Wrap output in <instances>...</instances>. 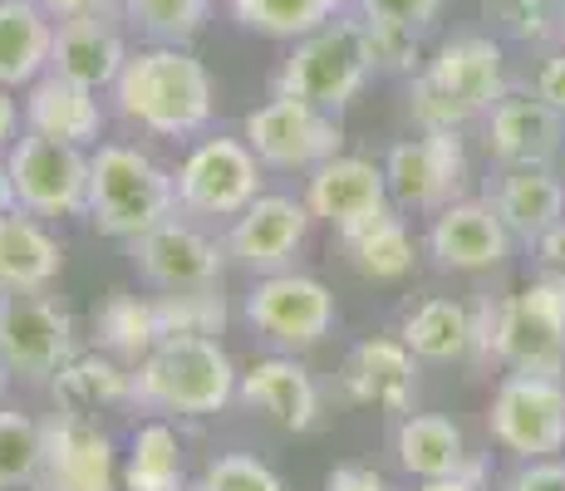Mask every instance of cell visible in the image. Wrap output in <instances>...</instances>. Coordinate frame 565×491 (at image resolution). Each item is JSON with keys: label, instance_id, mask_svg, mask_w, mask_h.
Wrapping results in <instances>:
<instances>
[{"label": "cell", "instance_id": "6da1fadb", "mask_svg": "<svg viewBox=\"0 0 565 491\" xmlns=\"http://www.w3.org/2000/svg\"><path fill=\"white\" fill-rule=\"evenodd\" d=\"M114 108L153 138H192L212 124L216 84L188 45H153L128 54L118 70Z\"/></svg>", "mask_w": 565, "mask_h": 491}, {"label": "cell", "instance_id": "7a4b0ae2", "mask_svg": "<svg viewBox=\"0 0 565 491\" xmlns=\"http://www.w3.org/2000/svg\"><path fill=\"white\" fill-rule=\"evenodd\" d=\"M472 349L502 359L516 374H565V270L531 280L507 300H482L472 310Z\"/></svg>", "mask_w": 565, "mask_h": 491}, {"label": "cell", "instance_id": "3957f363", "mask_svg": "<svg viewBox=\"0 0 565 491\" xmlns=\"http://www.w3.org/2000/svg\"><path fill=\"white\" fill-rule=\"evenodd\" d=\"M236 384H242V374H236L232 354L216 334H162L138 359L134 403L148 413L206 418V413H222L236 398Z\"/></svg>", "mask_w": 565, "mask_h": 491}, {"label": "cell", "instance_id": "277c9868", "mask_svg": "<svg viewBox=\"0 0 565 491\" xmlns=\"http://www.w3.org/2000/svg\"><path fill=\"white\" fill-rule=\"evenodd\" d=\"M502 94V45L487 35H458L413 74L408 114L418 128H462L472 118L492 114Z\"/></svg>", "mask_w": 565, "mask_h": 491}, {"label": "cell", "instance_id": "5b68a950", "mask_svg": "<svg viewBox=\"0 0 565 491\" xmlns=\"http://www.w3.org/2000/svg\"><path fill=\"white\" fill-rule=\"evenodd\" d=\"M178 206V182L168 168H158L148 152L128 143H99L89 158V222L104 236L134 242V236L153 232L168 222Z\"/></svg>", "mask_w": 565, "mask_h": 491}, {"label": "cell", "instance_id": "8992f818", "mask_svg": "<svg viewBox=\"0 0 565 491\" xmlns=\"http://www.w3.org/2000/svg\"><path fill=\"white\" fill-rule=\"evenodd\" d=\"M374 74V54H369V30L364 20H344L334 15L330 25L310 30L296 40L290 60L276 74V94L306 98L315 108H330L340 114L354 94L369 84Z\"/></svg>", "mask_w": 565, "mask_h": 491}, {"label": "cell", "instance_id": "52a82bcc", "mask_svg": "<svg viewBox=\"0 0 565 491\" xmlns=\"http://www.w3.org/2000/svg\"><path fill=\"white\" fill-rule=\"evenodd\" d=\"M10 182H15V206L40 222L89 212V158L79 143H60L45 134H25L6 152Z\"/></svg>", "mask_w": 565, "mask_h": 491}, {"label": "cell", "instance_id": "ba28073f", "mask_svg": "<svg viewBox=\"0 0 565 491\" xmlns=\"http://www.w3.org/2000/svg\"><path fill=\"white\" fill-rule=\"evenodd\" d=\"M246 143L260 158V168L276 172H310L324 158L344 148V128L330 108H315L306 98L276 94L246 114Z\"/></svg>", "mask_w": 565, "mask_h": 491}, {"label": "cell", "instance_id": "9c48e42d", "mask_svg": "<svg viewBox=\"0 0 565 491\" xmlns=\"http://www.w3.org/2000/svg\"><path fill=\"white\" fill-rule=\"evenodd\" d=\"M172 182H178V206L188 216H202V222L242 216L260 196V158L246 138H206L188 152Z\"/></svg>", "mask_w": 565, "mask_h": 491}, {"label": "cell", "instance_id": "30bf717a", "mask_svg": "<svg viewBox=\"0 0 565 491\" xmlns=\"http://www.w3.org/2000/svg\"><path fill=\"white\" fill-rule=\"evenodd\" d=\"M492 438L521 462L565 452V384L546 374H507L492 393Z\"/></svg>", "mask_w": 565, "mask_h": 491}, {"label": "cell", "instance_id": "8fae6325", "mask_svg": "<svg viewBox=\"0 0 565 491\" xmlns=\"http://www.w3.org/2000/svg\"><path fill=\"white\" fill-rule=\"evenodd\" d=\"M246 320L256 324L266 340L290 344V349H310L334 330L340 310L324 280L300 276V270H270L256 280V290L246 295Z\"/></svg>", "mask_w": 565, "mask_h": 491}, {"label": "cell", "instance_id": "7c38bea8", "mask_svg": "<svg viewBox=\"0 0 565 491\" xmlns=\"http://www.w3.org/2000/svg\"><path fill=\"white\" fill-rule=\"evenodd\" d=\"M40 487L45 491H124V467H118L114 438L89 413L60 408L45 423Z\"/></svg>", "mask_w": 565, "mask_h": 491}, {"label": "cell", "instance_id": "4fadbf2b", "mask_svg": "<svg viewBox=\"0 0 565 491\" xmlns=\"http://www.w3.org/2000/svg\"><path fill=\"white\" fill-rule=\"evenodd\" d=\"M388 196L408 212H443L467 182V152L458 128H423V138H408L384 162Z\"/></svg>", "mask_w": 565, "mask_h": 491}, {"label": "cell", "instance_id": "5bb4252c", "mask_svg": "<svg viewBox=\"0 0 565 491\" xmlns=\"http://www.w3.org/2000/svg\"><path fill=\"white\" fill-rule=\"evenodd\" d=\"M0 359L20 378H54L74 359V320L35 290L0 300Z\"/></svg>", "mask_w": 565, "mask_h": 491}, {"label": "cell", "instance_id": "9a60e30c", "mask_svg": "<svg viewBox=\"0 0 565 491\" xmlns=\"http://www.w3.org/2000/svg\"><path fill=\"white\" fill-rule=\"evenodd\" d=\"M310 236V206L296 196H276L260 192L242 216H232V232H226V256L242 270L270 276V270H286L296 260V250Z\"/></svg>", "mask_w": 565, "mask_h": 491}, {"label": "cell", "instance_id": "2e32d148", "mask_svg": "<svg viewBox=\"0 0 565 491\" xmlns=\"http://www.w3.org/2000/svg\"><path fill=\"white\" fill-rule=\"evenodd\" d=\"M310 216L330 222L340 236L364 232L369 222L388 216V178L384 168H374L369 158H324L320 168H310V192H306Z\"/></svg>", "mask_w": 565, "mask_h": 491}, {"label": "cell", "instance_id": "e0dca14e", "mask_svg": "<svg viewBox=\"0 0 565 491\" xmlns=\"http://www.w3.org/2000/svg\"><path fill=\"white\" fill-rule=\"evenodd\" d=\"M128 256H134L138 276L158 290H198V286H216L222 276V256L226 250L202 236L198 226L188 222H158L153 232L134 236L128 242Z\"/></svg>", "mask_w": 565, "mask_h": 491}, {"label": "cell", "instance_id": "ac0fdd59", "mask_svg": "<svg viewBox=\"0 0 565 491\" xmlns=\"http://www.w3.org/2000/svg\"><path fill=\"white\" fill-rule=\"evenodd\" d=\"M565 148V114L531 94H502L487 114V152L502 168H551Z\"/></svg>", "mask_w": 565, "mask_h": 491}, {"label": "cell", "instance_id": "d6986e66", "mask_svg": "<svg viewBox=\"0 0 565 491\" xmlns=\"http://www.w3.org/2000/svg\"><path fill=\"white\" fill-rule=\"evenodd\" d=\"M512 242L492 202H448L428 226V256L443 270H492L512 256Z\"/></svg>", "mask_w": 565, "mask_h": 491}, {"label": "cell", "instance_id": "ffe728a7", "mask_svg": "<svg viewBox=\"0 0 565 491\" xmlns=\"http://www.w3.org/2000/svg\"><path fill=\"white\" fill-rule=\"evenodd\" d=\"M340 388H344V398L364 403V408L408 413L413 393H418V364H413V349L404 340H364L350 359H344Z\"/></svg>", "mask_w": 565, "mask_h": 491}, {"label": "cell", "instance_id": "44dd1931", "mask_svg": "<svg viewBox=\"0 0 565 491\" xmlns=\"http://www.w3.org/2000/svg\"><path fill=\"white\" fill-rule=\"evenodd\" d=\"M236 398L286 433H310L320 423V388H315L310 369L296 359H260L256 369L242 374Z\"/></svg>", "mask_w": 565, "mask_h": 491}, {"label": "cell", "instance_id": "7402d4cb", "mask_svg": "<svg viewBox=\"0 0 565 491\" xmlns=\"http://www.w3.org/2000/svg\"><path fill=\"white\" fill-rule=\"evenodd\" d=\"M124 64H128V45L108 15L60 20V25H54V50H50L54 74H64V79H74V84L99 94V89H114Z\"/></svg>", "mask_w": 565, "mask_h": 491}, {"label": "cell", "instance_id": "603a6c76", "mask_svg": "<svg viewBox=\"0 0 565 491\" xmlns=\"http://www.w3.org/2000/svg\"><path fill=\"white\" fill-rule=\"evenodd\" d=\"M25 128L30 134L60 138V143H79V148L99 143V128H104L99 94L84 89V84H74V79H64V74L45 70L35 84H30Z\"/></svg>", "mask_w": 565, "mask_h": 491}, {"label": "cell", "instance_id": "cb8c5ba5", "mask_svg": "<svg viewBox=\"0 0 565 491\" xmlns=\"http://www.w3.org/2000/svg\"><path fill=\"white\" fill-rule=\"evenodd\" d=\"M54 20L40 0H0V89H30L50 70Z\"/></svg>", "mask_w": 565, "mask_h": 491}, {"label": "cell", "instance_id": "d4e9b609", "mask_svg": "<svg viewBox=\"0 0 565 491\" xmlns=\"http://www.w3.org/2000/svg\"><path fill=\"white\" fill-rule=\"evenodd\" d=\"M497 216L521 242H541L556 222H565V188L551 168H507L492 192Z\"/></svg>", "mask_w": 565, "mask_h": 491}, {"label": "cell", "instance_id": "484cf974", "mask_svg": "<svg viewBox=\"0 0 565 491\" xmlns=\"http://www.w3.org/2000/svg\"><path fill=\"white\" fill-rule=\"evenodd\" d=\"M64 266L60 242L30 212L0 216V290H45Z\"/></svg>", "mask_w": 565, "mask_h": 491}, {"label": "cell", "instance_id": "4316f807", "mask_svg": "<svg viewBox=\"0 0 565 491\" xmlns=\"http://www.w3.org/2000/svg\"><path fill=\"white\" fill-rule=\"evenodd\" d=\"M398 467L418 482H433V477H452L462 472L472 457H467V438L452 418L443 413H408L398 423V438H394Z\"/></svg>", "mask_w": 565, "mask_h": 491}, {"label": "cell", "instance_id": "83f0119b", "mask_svg": "<svg viewBox=\"0 0 565 491\" xmlns=\"http://www.w3.org/2000/svg\"><path fill=\"white\" fill-rule=\"evenodd\" d=\"M398 340L413 349V359H428V364H448V359H462L472 354V310L458 300H423L418 310L404 320V330H398Z\"/></svg>", "mask_w": 565, "mask_h": 491}, {"label": "cell", "instance_id": "f1b7e54d", "mask_svg": "<svg viewBox=\"0 0 565 491\" xmlns=\"http://www.w3.org/2000/svg\"><path fill=\"white\" fill-rule=\"evenodd\" d=\"M54 398H60V408H74V413L134 403V374L114 354H74L54 374Z\"/></svg>", "mask_w": 565, "mask_h": 491}, {"label": "cell", "instance_id": "f546056e", "mask_svg": "<svg viewBox=\"0 0 565 491\" xmlns=\"http://www.w3.org/2000/svg\"><path fill=\"white\" fill-rule=\"evenodd\" d=\"M350 6L354 0H232V20L266 40H300L310 30L330 25Z\"/></svg>", "mask_w": 565, "mask_h": 491}, {"label": "cell", "instance_id": "4dcf8cb0", "mask_svg": "<svg viewBox=\"0 0 565 491\" xmlns=\"http://www.w3.org/2000/svg\"><path fill=\"white\" fill-rule=\"evenodd\" d=\"M94 334H99V349L114 359H124V364H138V359L148 354L162 330H158V310L153 300H138V295H124L118 290L114 300L99 310V320H94Z\"/></svg>", "mask_w": 565, "mask_h": 491}, {"label": "cell", "instance_id": "1f68e13d", "mask_svg": "<svg viewBox=\"0 0 565 491\" xmlns=\"http://www.w3.org/2000/svg\"><path fill=\"white\" fill-rule=\"evenodd\" d=\"M124 491H182V442L168 423L138 428L124 462Z\"/></svg>", "mask_w": 565, "mask_h": 491}, {"label": "cell", "instance_id": "d6a6232c", "mask_svg": "<svg viewBox=\"0 0 565 491\" xmlns=\"http://www.w3.org/2000/svg\"><path fill=\"white\" fill-rule=\"evenodd\" d=\"M344 246H350V266L364 280H404L413 270V236L398 216H379L364 232L344 236Z\"/></svg>", "mask_w": 565, "mask_h": 491}, {"label": "cell", "instance_id": "836d02e7", "mask_svg": "<svg viewBox=\"0 0 565 491\" xmlns=\"http://www.w3.org/2000/svg\"><path fill=\"white\" fill-rule=\"evenodd\" d=\"M212 15V0H124V20L153 45H188Z\"/></svg>", "mask_w": 565, "mask_h": 491}, {"label": "cell", "instance_id": "e575fe53", "mask_svg": "<svg viewBox=\"0 0 565 491\" xmlns=\"http://www.w3.org/2000/svg\"><path fill=\"white\" fill-rule=\"evenodd\" d=\"M40 457H45V423L0 408V491L40 482Z\"/></svg>", "mask_w": 565, "mask_h": 491}, {"label": "cell", "instance_id": "d590c367", "mask_svg": "<svg viewBox=\"0 0 565 491\" xmlns=\"http://www.w3.org/2000/svg\"><path fill=\"white\" fill-rule=\"evenodd\" d=\"M153 310H158L162 334H222L226 330V300L216 295V286L162 290L153 300Z\"/></svg>", "mask_w": 565, "mask_h": 491}, {"label": "cell", "instance_id": "8d00e7d4", "mask_svg": "<svg viewBox=\"0 0 565 491\" xmlns=\"http://www.w3.org/2000/svg\"><path fill=\"white\" fill-rule=\"evenodd\" d=\"M198 491H286V482L252 452H222L206 462Z\"/></svg>", "mask_w": 565, "mask_h": 491}, {"label": "cell", "instance_id": "74e56055", "mask_svg": "<svg viewBox=\"0 0 565 491\" xmlns=\"http://www.w3.org/2000/svg\"><path fill=\"white\" fill-rule=\"evenodd\" d=\"M487 15L502 20V30L516 40H546L561 35L565 0H487Z\"/></svg>", "mask_w": 565, "mask_h": 491}, {"label": "cell", "instance_id": "f35d334b", "mask_svg": "<svg viewBox=\"0 0 565 491\" xmlns=\"http://www.w3.org/2000/svg\"><path fill=\"white\" fill-rule=\"evenodd\" d=\"M364 25H394V30H428L438 20L443 0H354Z\"/></svg>", "mask_w": 565, "mask_h": 491}, {"label": "cell", "instance_id": "ab89813d", "mask_svg": "<svg viewBox=\"0 0 565 491\" xmlns=\"http://www.w3.org/2000/svg\"><path fill=\"white\" fill-rule=\"evenodd\" d=\"M364 30H369V54H374V70L418 74V30H394V25H364Z\"/></svg>", "mask_w": 565, "mask_h": 491}, {"label": "cell", "instance_id": "60d3db41", "mask_svg": "<svg viewBox=\"0 0 565 491\" xmlns=\"http://www.w3.org/2000/svg\"><path fill=\"white\" fill-rule=\"evenodd\" d=\"M507 491H565V462L561 457H536L507 482Z\"/></svg>", "mask_w": 565, "mask_h": 491}, {"label": "cell", "instance_id": "b9f144b4", "mask_svg": "<svg viewBox=\"0 0 565 491\" xmlns=\"http://www.w3.org/2000/svg\"><path fill=\"white\" fill-rule=\"evenodd\" d=\"M45 15L60 25V20H94V15H124V0H40Z\"/></svg>", "mask_w": 565, "mask_h": 491}, {"label": "cell", "instance_id": "7bdbcfd3", "mask_svg": "<svg viewBox=\"0 0 565 491\" xmlns=\"http://www.w3.org/2000/svg\"><path fill=\"white\" fill-rule=\"evenodd\" d=\"M536 94L546 98L556 114H565V50H556L546 64L536 70Z\"/></svg>", "mask_w": 565, "mask_h": 491}, {"label": "cell", "instance_id": "ee69618b", "mask_svg": "<svg viewBox=\"0 0 565 491\" xmlns=\"http://www.w3.org/2000/svg\"><path fill=\"white\" fill-rule=\"evenodd\" d=\"M324 491H388V482L374 472V467H334Z\"/></svg>", "mask_w": 565, "mask_h": 491}, {"label": "cell", "instance_id": "f6af8a7d", "mask_svg": "<svg viewBox=\"0 0 565 491\" xmlns=\"http://www.w3.org/2000/svg\"><path fill=\"white\" fill-rule=\"evenodd\" d=\"M482 472H487L482 462H467L462 472H452V477H433V482H423L418 491H482Z\"/></svg>", "mask_w": 565, "mask_h": 491}, {"label": "cell", "instance_id": "bcb514c9", "mask_svg": "<svg viewBox=\"0 0 565 491\" xmlns=\"http://www.w3.org/2000/svg\"><path fill=\"white\" fill-rule=\"evenodd\" d=\"M20 118H25V114H20L15 94L0 89V158H6V152L20 143Z\"/></svg>", "mask_w": 565, "mask_h": 491}, {"label": "cell", "instance_id": "7dc6e473", "mask_svg": "<svg viewBox=\"0 0 565 491\" xmlns=\"http://www.w3.org/2000/svg\"><path fill=\"white\" fill-rule=\"evenodd\" d=\"M536 246H541V260H551V266H556V270H565V222L551 226V232L541 236Z\"/></svg>", "mask_w": 565, "mask_h": 491}, {"label": "cell", "instance_id": "c3c4849f", "mask_svg": "<svg viewBox=\"0 0 565 491\" xmlns=\"http://www.w3.org/2000/svg\"><path fill=\"white\" fill-rule=\"evenodd\" d=\"M15 212V182H10V168L0 162V216Z\"/></svg>", "mask_w": 565, "mask_h": 491}, {"label": "cell", "instance_id": "681fc988", "mask_svg": "<svg viewBox=\"0 0 565 491\" xmlns=\"http://www.w3.org/2000/svg\"><path fill=\"white\" fill-rule=\"evenodd\" d=\"M6 384H10V369H6V359H0V398H6Z\"/></svg>", "mask_w": 565, "mask_h": 491}, {"label": "cell", "instance_id": "f907efd6", "mask_svg": "<svg viewBox=\"0 0 565 491\" xmlns=\"http://www.w3.org/2000/svg\"><path fill=\"white\" fill-rule=\"evenodd\" d=\"M561 35H565V25H561Z\"/></svg>", "mask_w": 565, "mask_h": 491}, {"label": "cell", "instance_id": "816d5d0a", "mask_svg": "<svg viewBox=\"0 0 565 491\" xmlns=\"http://www.w3.org/2000/svg\"><path fill=\"white\" fill-rule=\"evenodd\" d=\"M0 300H6V295H0Z\"/></svg>", "mask_w": 565, "mask_h": 491}, {"label": "cell", "instance_id": "f5cc1de1", "mask_svg": "<svg viewBox=\"0 0 565 491\" xmlns=\"http://www.w3.org/2000/svg\"><path fill=\"white\" fill-rule=\"evenodd\" d=\"M15 491H20V487H15Z\"/></svg>", "mask_w": 565, "mask_h": 491}]
</instances>
